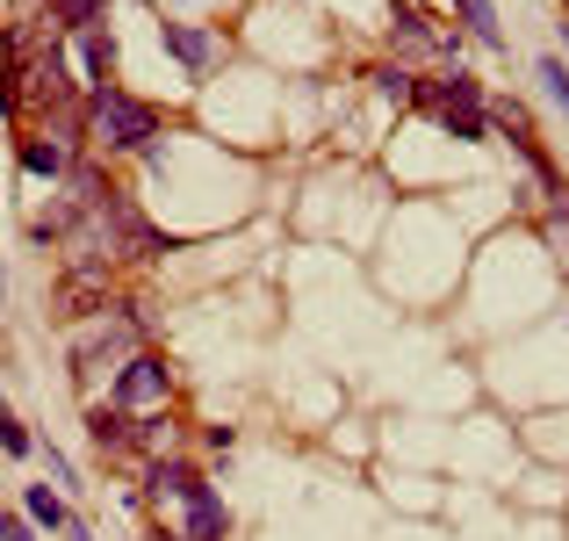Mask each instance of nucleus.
I'll return each mask as SVG.
<instances>
[{
    "instance_id": "f257e3e1",
    "label": "nucleus",
    "mask_w": 569,
    "mask_h": 541,
    "mask_svg": "<svg viewBox=\"0 0 569 541\" xmlns=\"http://www.w3.org/2000/svg\"><path fill=\"white\" fill-rule=\"evenodd\" d=\"M418 101L447 124V138H483V87H476L461 66L447 72V80H426V87H418Z\"/></svg>"
},
{
    "instance_id": "f03ea898",
    "label": "nucleus",
    "mask_w": 569,
    "mask_h": 541,
    "mask_svg": "<svg viewBox=\"0 0 569 541\" xmlns=\"http://www.w3.org/2000/svg\"><path fill=\"white\" fill-rule=\"evenodd\" d=\"M94 130H101V145H116V153H138V145L159 138V116L144 109V101H130L123 87H101L94 95Z\"/></svg>"
},
{
    "instance_id": "7ed1b4c3",
    "label": "nucleus",
    "mask_w": 569,
    "mask_h": 541,
    "mask_svg": "<svg viewBox=\"0 0 569 541\" xmlns=\"http://www.w3.org/2000/svg\"><path fill=\"white\" fill-rule=\"evenodd\" d=\"M116 404H123V412H152V404H167V361H159V354H130L123 368H116Z\"/></svg>"
},
{
    "instance_id": "20e7f679",
    "label": "nucleus",
    "mask_w": 569,
    "mask_h": 541,
    "mask_svg": "<svg viewBox=\"0 0 569 541\" xmlns=\"http://www.w3.org/2000/svg\"><path fill=\"white\" fill-rule=\"evenodd\" d=\"M123 347L138 354V325H130V318H116V325L101 318L94 333H80V340H72V361H80V368H94L101 354H123Z\"/></svg>"
},
{
    "instance_id": "39448f33",
    "label": "nucleus",
    "mask_w": 569,
    "mask_h": 541,
    "mask_svg": "<svg viewBox=\"0 0 569 541\" xmlns=\"http://www.w3.org/2000/svg\"><path fill=\"white\" fill-rule=\"evenodd\" d=\"M202 491H209V484L188 470V462H152V499H159V505H167V499L188 505V499H202Z\"/></svg>"
},
{
    "instance_id": "423d86ee",
    "label": "nucleus",
    "mask_w": 569,
    "mask_h": 541,
    "mask_svg": "<svg viewBox=\"0 0 569 541\" xmlns=\"http://www.w3.org/2000/svg\"><path fill=\"white\" fill-rule=\"evenodd\" d=\"M223 534H231V520H223V499H217V491L188 499V528H181V541H223Z\"/></svg>"
},
{
    "instance_id": "0eeeda50",
    "label": "nucleus",
    "mask_w": 569,
    "mask_h": 541,
    "mask_svg": "<svg viewBox=\"0 0 569 541\" xmlns=\"http://www.w3.org/2000/svg\"><path fill=\"white\" fill-rule=\"evenodd\" d=\"M22 513H29V528H72L66 499H58L51 484H29V491H22Z\"/></svg>"
},
{
    "instance_id": "6e6552de",
    "label": "nucleus",
    "mask_w": 569,
    "mask_h": 541,
    "mask_svg": "<svg viewBox=\"0 0 569 541\" xmlns=\"http://www.w3.org/2000/svg\"><path fill=\"white\" fill-rule=\"evenodd\" d=\"M87 433H94L101 447H130V419H123V404H94V412H87Z\"/></svg>"
},
{
    "instance_id": "1a4fd4ad",
    "label": "nucleus",
    "mask_w": 569,
    "mask_h": 541,
    "mask_svg": "<svg viewBox=\"0 0 569 541\" xmlns=\"http://www.w3.org/2000/svg\"><path fill=\"white\" fill-rule=\"evenodd\" d=\"M167 51L181 58V66H194V72H202V66H209V51H217V43H209L202 29H188V22H167Z\"/></svg>"
},
{
    "instance_id": "9d476101",
    "label": "nucleus",
    "mask_w": 569,
    "mask_h": 541,
    "mask_svg": "<svg viewBox=\"0 0 569 541\" xmlns=\"http://www.w3.org/2000/svg\"><path fill=\"white\" fill-rule=\"evenodd\" d=\"M22 174H37V180H58V174H66V145L22 138Z\"/></svg>"
},
{
    "instance_id": "9b49d317",
    "label": "nucleus",
    "mask_w": 569,
    "mask_h": 541,
    "mask_svg": "<svg viewBox=\"0 0 569 541\" xmlns=\"http://www.w3.org/2000/svg\"><path fill=\"white\" fill-rule=\"evenodd\" d=\"M455 14L469 22V37H476V43H505V29H498V8H490V0H455Z\"/></svg>"
},
{
    "instance_id": "f8f14e48",
    "label": "nucleus",
    "mask_w": 569,
    "mask_h": 541,
    "mask_svg": "<svg viewBox=\"0 0 569 541\" xmlns=\"http://www.w3.org/2000/svg\"><path fill=\"white\" fill-rule=\"evenodd\" d=\"M0 447H8V455H29V426L8 412V404H0Z\"/></svg>"
},
{
    "instance_id": "ddd939ff",
    "label": "nucleus",
    "mask_w": 569,
    "mask_h": 541,
    "mask_svg": "<svg viewBox=\"0 0 569 541\" xmlns=\"http://www.w3.org/2000/svg\"><path fill=\"white\" fill-rule=\"evenodd\" d=\"M541 80H548V95H556V109H569V66L562 58H541Z\"/></svg>"
},
{
    "instance_id": "4468645a",
    "label": "nucleus",
    "mask_w": 569,
    "mask_h": 541,
    "mask_svg": "<svg viewBox=\"0 0 569 541\" xmlns=\"http://www.w3.org/2000/svg\"><path fill=\"white\" fill-rule=\"evenodd\" d=\"M94 8H101V0H58V14H66V29H87V22H94Z\"/></svg>"
},
{
    "instance_id": "2eb2a0df",
    "label": "nucleus",
    "mask_w": 569,
    "mask_h": 541,
    "mask_svg": "<svg viewBox=\"0 0 569 541\" xmlns=\"http://www.w3.org/2000/svg\"><path fill=\"white\" fill-rule=\"evenodd\" d=\"M0 541H37V534H29V513H8V520H0Z\"/></svg>"
}]
</instances>
